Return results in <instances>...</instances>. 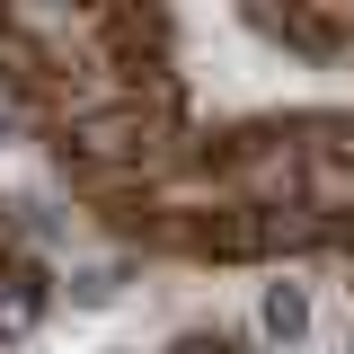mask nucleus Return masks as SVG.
Returning a JSON list of instances; mask_svg holds the SVG:
<instances>
[{
	"label": "nucleus",
	"mask_w": 354,
	"mask_h": 354,
	"mask_svg": "<svg viewBox=\"0 0 354 354\" xmlns=\"http://www.w3.org/2000/svg\"><path fill=\"white\" fill-rule=\"evenodd\" d=\"M266 328H274V337H301V328H310V301L292 292V283H274V292H266Z\"/></svg>",
	"instance_id": "nucleus-1"
}]
</instances>
